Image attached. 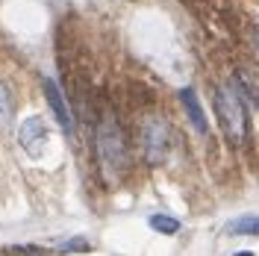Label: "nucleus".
<instances>
[{
    "instance_id": "obj_2",
    "label": "nucleus",
    "mask_w": 259,
    "mask_h": 256,
    "mask_svg": "<svg viewBox=\"0 0 259 256\" xmlns=\"http://www.w3.org/2000/svg\"><path fill=\"white\" fill-rule=\"evenodd\" d=\"M215 109H218L221 127H224V133L230 136V142L242 144L244 142V106L230 86L218 89V95H215Z\"/></svg>"
},
{
    "instance_id": "obj_4",
    "label": "nucleus",
    "mask_w": 259,
    "mask_h": 256,
    "mask_svg": "<svg viewBox=\"0 0 259 256\" xmlns=\"http://www.w3.org/2000/svg\"><path fill=\"white\" fill-rule=\"evenodd\" d=\"M18 139H21V147L30 153L32 159H38L45 153V144H48V127H45V121L38 115L27 118L21 124V130H18Z\"/></svg>"
},
{
    "instance_id": "obj_5",
    "label": "nucleus",
    "mask_w": 259,
    "mask_h": 256,
    "mask_svg": "<svg viewBox=\"0 0 259 256\" xmlns=\"http://www.w3.org/2000/svg\"><path fill=\"white\" fill-rule=\"evenodd\" d=\"M45 95H48L50 109L56 112V121L62 124V130L71 133V112H68V106H65V97H62V92H59V86L53 80H45Z\"/></svg>"
},
{
    "instance_id": "obj_1",
    "label": "nucleus",
    "mask_w": 259,
    "mask_h": 256,
    "mask_svg": "<svg viewBox=\"0 0 259 256\" xmlns=\"http://www.w3.org/2000/svg\"><path fill=\"white\" fill-rule=\"evenodd\" d=\"M97 153H100V165L106 168L109 177H118L127 168V144L115 121H103L97 127Z\"/></svg>"
},
{
    "instance_id": "obj_12",
    "label": "nucleus",
    "mask_w": 259,
    "mask_h": 256,
    "mask_svg": "<svg viewBox=\"0 0 259 256\" xmlns=\"http://www.w3.org/2000/svg\"><path fill=\"white\" fill-rule=\"evenodd\" d=\"M236 256H253V253H250V250H244V253H236Z\"/></svg>"
},
{
    "instance_id": "obj_11",
    "label": "nucleus",
    "mask_w": 259,
    "mask_h": 256,
    "mask_svg": "<svg viewBox=\"0 0 259 256\" xmlns=\"http://www.w3.org/2000/svg\"><path fill=\"white\" fill-rule=\"evenodd\" d=\"M253 41H256V50H259V24H256V30H253Z\"/></svg>"
},
{
    "instance_id": "obj_10",
    "label": "nucleus",
    "mask_w": 259,
    "mask_h": 256,
    "mask_svg": "<svg viewBox=\"0 0 259 256\" xmlns=\"http://www.w3.org/2000/svg\"><path fill=\"white\" fill-rule=\"evenodd\" d=\"M85 247H89V241H68V244H62V250H85Z\"/></svg>"
},
{
    "instance_id": "obj_9",
    "label": "nucleus",
    "mask_w": 259,
    "mask_h": 256,
    "mask_svg": "<svg viewBox=\"0 0 259 256\" xmlns=\"http://www.w3.org/2000/svg\"><path fill=\"white\" fill-rule=\"evenodd\" d=\"M150 227L156 230V233H168V236H174L180 230V221L174 215H150Z\"/></svg>"
},
{
    "instance_id": "obj_7",
    "label": "nucleus",
    "mask_w": 259,
    "mask_h": 256,
    "mask_svg": "<svg viewBox=\"0 0 259 256\" xmlns=\"http://www.w3.org/2000/svg\"><path fill=\"white\" fill-rule=\"evenodd\" d=\"M230 233H244V236H259V215H244L227 224Z\"/></svg>"
},
{
    "instance_id": "obj_8",
    "label": "nucleus",
    "mask_w": 259,
    "mask_h": 256,
    "mask_svg": "<svg viewBox=\"0 0 259 256\" xmlns=\"http://www.w3.org/2000/svg\"><path fill=\"white\" fill-rule=\"evenodd\" d=\"M12 124V97H9V89L0 82V130H9Z\"/></svg>"
},
{
    "instance_id": "obj_6",
    "label": "nucleus",
    "mask_w": 259,
    "mask_h": 256,
    "mask_svg": "<svg viewBox=\"0 0 259 256\" xmlns=\"http://www.w3.org/2000/svg\"><path fill=\"white\" fill-rule=\"evenodd\" d=\"M180 100H183L186 112H189V118H192L194 130H197L200 136H206V130H209V124H206V115H203V109H200V103H197V97H194V92H192V89H183V92H180Z\"/></svg>"
},
{
    "instance_id": "obj_3",
    "label": "nucleus",
    "mask_w": 259,
    "mask_h": 256,
    "mask_svg": "<svg viewBox=\"0 0 259 256\" xmlns=\"http://www.w3.org/2000/svg\"><path fill=\"white\" fill-rule=\"evenodd\" d=\"M142 142H145V156L147 162H153V165H162L165 156H168V127L162 124L159 118H147L145 127H142Z\"/></svg>"
}]
</instances>
